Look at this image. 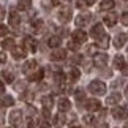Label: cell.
I'll return each instance as SVG.
<instances>
[{"instance_id": "cell-34", "label": "cell", "mask_w": 128, "mask_h": 128, "mask_svg": "<svg viewBox=\"0 0 128 128\" xmlns=\"http://www.w3.org/2000/svg\"><path fill=\"white\" fill-rule=\"evenodd\" d=\"M84 122L87 125H95V119H93V116H84Z\"/></svg>"}, {"instance_id": "cell-26", "label": "cell", "mask_w": 128, "mask_h": 128, "mask_svg": "<svg viewBox=\"0 0 128 128\" xmlns=\"http://www.w3.org/2000/svg\"><path fill=\"white\" fill-rule=\"evenodd\" d=\"M125 65H126V63H125V58L122 57V56H116V57H114V66H116V68L122 70Z\"/></svg>"}, {"instance_id": "cell-18", "label": "cell", "mask_w": 128, "mask_h": 128, "mask_svg": "<svg viewBox=\"0 0 128 128\" xmlns=\"http://www.w3.org/2000/svg\"><path fill=\"white\" fill-rule=\"evenodd\" d=\"M13 104H14V98L11 95H2V98H0V106L8 108V106H13Z\"/></svg>"}, {"instance_id": "cell-10", "label": "cell", "mask_w": 128, "mask_h": 128, "mask_svg": "<svg viewBox=\"0 0 128 128\" xmlns=\"http://www.w3.org/2000/svg\"><path fill=\"white\" fill-rule=\"evenodd\" d=\"M51 58L56 60V62L65 60V58H66V51H65V49H54L52 54H51Z\"/></svg>"}, {"instance_id": "cell-51", "label": "cell", "mask_w": 128, "mask_h": 128, "mask_svg": "<svg viewBox=\"0 0 128 128\" xmlns=\"http://www.w3.org/2000/svg\"><path fill=\"white\" fill-rule=\"evenodd\" d=\"M124 128H128V122H126V124H125V126H124Z\"/></svg>"}, {"instance_id": "cell-14", "label": "cell", "mask_w": 128, "mask_h": 128, "mask_svg": "<svg viewBox=\"0 0 128 128\" xmlns=\"http://www.w3.org/2000/svg\"><path fill=\"white\" fill-rule=\"evenodd\" d=\"M88 19H90V13H81L79 16L74 19V22H76L78 27H82V26H86L88 22Z\"/></svg>"}, {"instance_id": "cell-27", "label": "cell", "mask_w": 128, "mask_h": 128, "mask_svg": "<svg viewBox=\"0 0 128 128\" xmlns=\"http://www.w3.org/2000/svg\"><path fill=\"white\" fill-rule=\"evenodd\" d=\"M41 103H43L44 109H51L52 104H54V100H52V96H43L41 98Z\"/></svg>"}, {"instance_id": "cell-35", "label": "cell", "mask_w": 128, "mask_h": 128, "mask_svg": "<svg viewBox=\"0 0 128 128\" xmlns=\"http://www.w3.org/2000/svg\"><path fill=\"white\" fill-rule=\"evenodd\" d=\"M8 33V27L3 26V24H0V36H5Z\"/></svg>"}, {"instance_id": "cell-50", "label": "cell", "mask_w": 128, "mask_h": 128, "mask_svg": "<svg viewBox=\"0 0 128 128\" xmlns=\"http://www.w3.org/2000/svg\"><path fill=\"white\" fill-rule=\"evenodd\" d=\"M125 93H126V95H128V86H126V88H125Z\"/></svg>"}, {"instance_id": "cell-40", "label": "cell", "mask_w": 128, "mask_h": 128, "mask_svg": "<svg viewBox=\"0 0 128 128\" xmlns=\"http://www.w3.org/2000/svg\"><path fill=\"white\" fill-rule=\"evenodd\" d=\"M78 46H79V44H78V43H74V41H73V43H68V48H70V49H73V51H76V49H78Z\"/></svg>"}, {"instance_id": "cell-8", "label": "cell", "mask_w": 128, "mask_h": 128, "mask_svg": "<svg viewBox=\"0 0 128 128\" xmlns=\"http://www.w3.org/2000/svg\"><path fill=\"white\" fill-rule=\"evenodd\" d=\"M57 108H58V111H60V112H66V111L71 109V103H70L68 98H58Z\"/></svg>"}, {"instance_id": "cell-39", "label": "cell", "mask_w": 128, "mask_h": 128, "mask_svg": "<svg viewBox=\"0 0 128 128\" xmlns=\"http://www.w3.org/2000/svg\"><path fill=\"white\" fill-rule=\"evenodd\" d=\"M76 6L78 8H82V6H87V5H86L84 0H76Z\"/></svg>"}, {"instance_id": "cell-13", "label": "cell", "mask_w": 128, "mask_h": 128, "mask_svg": "<svg viewBox=\"0 0 128 128\" xmlns=\"http://www.w3.org/2000/svg\"><path fill=\"white\" fill-rule=\"evenodd\" d=\"M109 41H111L109 35L103 33V35L96 40V46H98V48H101V49H106V48H109Z\"/></svg>"}, {"instance_id": "cell-28", "label": "cell", "mask_w": 128, "mask_h": 128, "mask_svg": "<svg viewBox=\"0 0 128 128\" xmlns=\"http://www.w3.org/2000/svg\"><path fill=\"white\" fill-rule=\"evenodd\" d=\"M48 44L51 48H58V44H60V36H51L48 40Z\"/></svg>"}, {"instance_id": "cell-11", "label": "cell", "mask_w": 128, "mask_h": 128, "mask_svg": "<svg viewBox=\"0 0 128 128\" xmlns=\"http://www.w3.org/2000/svg\"><path fill=\"white\" fill-rule=\"evenodd\" d=\"M24 48H26V51L35 52L36 51V41L33 40L32 36H26L24 38Z\"/></svg>"}, {"instance_id": "cell-48", "label": "cell", "mask_w": 128, "mask_h": 128, "mask_svg": "<svg viewBox=\"0 0 128 128\" xmlns=\"http://www.w3.org/2000/svg\"><path fill=\"white\" fill-rule=\"evenodd\" d=\"M40 128H51V125H48V124H41Z\"/></svg>"}, {"instance_id": "cell-46", "label": "cell", "mask_w": 128, "mask_h": 128, "mask_svg": "<svg viewBox=\"0 0 128 128\" xmlns=\"http://www.w3.org/2000/svg\"><path fill=\"white\" fill-rule=\"evenodd\" d=\"M84 2H86V5H87V6H90V5H93V3L96 2V0H84Z\"/></svg>"}, {"instance_id": "cell-1", "label": "cell", "mask_w": 128, "mask_h": 128, "mask_svg": "<svg viewBox=\"0 0 128 128\" xmlns=\"http://www.w3.org/2000/svg\"><path fill=\"white\" fill-rule=\"evenodd\" d=\"M88 92L96 95V96H101L106 93V84L103 81H92L88 84Z\"/></svg>"}, {"instance_id": "cell-7", "label": "cell", "mask_w": 128, "mask_h": 128, "mask_svg": "<svg viewBox=\"0 0 128 128\" xmlns=\"http://www.w3.org/2000/svg\"><path fill=\"white\" fill-rule=\"evenodd\" d=\"M73 41L78 44H82L87 41V33L84 30H74L73 32Z\"/></svg>"}, {"instance_id": "cell-42", "label": "cell", "mask_w": 128, "mask_h": 128, "mask_svg": "<svg viewBox=\"0 0 128 128\" xmlns=\"http://www.w3.org/2000/svg\"><path fill=\"white\" fill-rule=\"evenodd\" d=\"M95 51H96V46H88V49H87V52L90 54V56H92V54H95Z\"/></svg>"}, {"instance_id": "cell-37", "label": "cell", "mask_w": 128, "mask_h": 128, "mask_svg": "<svg viewBox=\"0 0 128 128\" xmlns=\"http://www.w3.org/2000/svg\"><path fill=\"white\" fill-rule=\"evenodd\" d=\"M120 21H122V24H124V26H128V13H124V14H122Z\"/></svg>"}, {"instance_id": "cell-45", "label": "cell", "mask_w": 128, "mask_h": 128, "mask_svg": "<svg viewBox=\"0 0 128 128\" xmlns=\"http://www.w3.org/2000/svg\"><path fill=\"white\" fill-rule=\"evenodd\" d=\"M5 93V86H3V82H0V96H2Z\"/></svg>"}, {"instance_id": "cell-4", "label": "cell", "mask_w": 128, "mask_h": 128, "mask_svg": "<svg viewBox=\"0 0 128 128\" xmlns=\"http://www.w3.org/2000/svg\"><path fill=\"white\" fill-rule=\"evenodd\" d=\"M21 122H22V112L19 109L11 111V114H10V124H11L13 126H19Z\"/></svg>"}, {"instance_id": "cell-19", "label": "cell", "mask_w": 128, "mask_h": 128, "mask_svg": "<svg viewBox=\"0 0 128 128\" xmlns=\"http://www.w3.org/2000/svg\"><path fill=\"white\" fill-rule=\"evenodd\" d=\"M8 21H10V24H11L13 27H18V26H19V22H21V18H19V14H18L16 11H14V10H11Z\"/></svg>"}, {"instance_id": "cell-21", "label": "cell", "mask_w": 128, "mask_h": 128, "mask_svg": "<svg viewBox=\"0 0 128 128\" xmlns=\"http://www.w3.org/2000/svg\"><path fill=\"white\" fill-rule=\"evenodd\" d=\"M117 21H119L117 14H106V16H104V24H106V26H109V27L116 26Z\"/></svg>"}, {"instance_id": "cell-31", "label": "cell", "mask_w": 128, "mask_h": 128, "mask_svg": "<svg viewBox=\"0 0 128 128\" xmlns=\"http://www.w3.org/2000/svg\"><path fill=\"white\" fill-rule=\"evenodd\" d=\"M2 48L3 49H13L14 48V40L13 38H6V40L2 43Z\"/></svg>"}, {"instance_id": "cell-47", "label": "cell", "mask_w": 128, "mask_h": 128, "mask_svg": "<svg viewBox=\"0 0 128 128\" xmlns=\"http://www.w3.org/2000/svg\"><path fill=\"white\" fill-rule=\"evenodd\" d=\"M96 128H109V126H108V124H100L96 125Z\"/></svg>"}, {"instance_id": "cell-17", "label": "cell", "mask_w": 128, "mask_h": 128, "mask_svg": "<svg viewBox=\"0 0 128 128\" xmlns=\"http://www.w3.org/2000/svg\"><path fill=\"white\" fill-rule=\"evenodd\" d=\"M65 124H66V117H65V114H63V112H60V114H57L56 117H54V126L62 128Z\"/></svg>"}, {"instance_id": "cell-2", "label": "cell", "mask_w": 128, "mask_h": 128, "mask_svg": "<svg viewBox=\"0 0 128 128\" xmlns=\"http://www.w3.org/2000/svg\"><path fill=\"white\" fill-rule=\"evenodd\" d=\"M112 117L117 120H122V119H126L128 117V104L126 106H117L112 109Z\"/></svg>"}, {"instance_id": "cell-32", "label": "cell", "mask_w": 128, "mask_h": 128, "mask_svg": "<svg viewBox=\"0 0 128 128\" xmlns=\"http://www.w3.org/2000/svg\"><path fill=\"white\" fill-rule=\"evenodd\" d=\"M74 96H76L78 103H81V101L86 98V93H84V90H82V88H78V90H76V93H74Z\"/></svg>"}, {"instance_id": "cell-44", "label": "cell", "mask_w": 128, "mask_h": 128, "mask_svg": "<svg viewBox=\"0 0 128 128\" xmlns=\"http://www.w3.org/2000/svg\"><path fill=\"white\" fill-rule=\"evenodd\" d=\"M3 18H5V8L0 5V19H3Z\"/></svg>"}, {"instance_id": "cell-6", "label": "cell", "mask_w": 128, "mask_h": 128, "mask_svg": "<svg viewBox=\"0 0 128 128\" xmlns=\"http://www.w3.org/2000/svg\"><path fill=\"white\" fill-rule=\"evenodd\" d=\"M86 108H87V111L95 112V111H100L101 103L98 101L96 98H90V100H87V101H86Z\"/></svg>"}, {"instance_id": "cell-33", "label": "cell", "mask_w": 128, "mask_h": 128, "mask_svg": "<svg viewBox=\"0 0 128 128\" xmlns=\"http://www.w3.org/2000/svg\"><path fill=\"white\" fill-rule=\"evenodd\" d=\"M27 128H36V119H35V117H28Z\"/></svg>"}, {"instance_id": "cell-23", "label": "cell", "mask_w": 128, "mask_h": 128, "mask_svg": "<svg viewBox=\"0 0 128 128\" xmlns=\"http://www.w3.org/2000/svg\"><path fill=\"white\" fill-rule=\"evenodd\" d=\"M79 78H81V71L78 70V68H71L70 73H68V79H70L71 82H76Z\"/></svg>"}, {"instance_id": "cell-25", "label": "cell", "mask_w": 128, "mask_h": 128, "mask_svg": "<svg viewBox=\"0 0 128 128\" xmlns=\"http://www.w3.org/2000/svg\"><path fill=\"white\" fill-rule=\"evenodd\" d=\"M30 26H32V28H33L35 32H41V28H43V21H41L40 18H35V19H32Z\"/></svg>"}, {"instance_id": "cell-30", "label": "cell", "mask_w": 128, "mask_h": 128, "mask_svg": "<svg viewBox=\"0 0 128 128\" xmlns=\"http://www.w3.org/2000/svg\"><path fill=\"white\" fill-rule=\"evenodd\" d=\"M2 78H3L5 82H13L14 81V74H13L11 71H3L2 73Z\"/></svg>"}, {"instance_id": "cell-49", "label": "cell", "mask_w": 128, "mask_h": 128, "mask_svg": "<svg viewBox=\"0 0 128 128\" xmlns=\"http://www.w3.org/2000/svg\"><path fill=\"white\" fill-rule=\"evenodd\" d=\"M70 128H84V126H79V125H73V126H70Z\"/></svg>"}, {"instance_id": "cell-9", "label": "cell", "mask_w": 128, "mask_h": 128, "mask_svg": "<svg viewBox=\"0 0 128 128\" xmlns=\"http://www.w3.org/2000/svg\"><path fill=\"white\" fill-rule=\"evenodd\" d=\"M11 51H13V57L16 58V60H21V58H24L27 56V51H26L24 46H14Z\"/></svg>"}, {"instance_id": "cell-36", "label": "cell", "mask_w": 128, "mask_h": 128, "mask_svg": "<svg viewBox=\"0 0 128 128\" xmlns=\"http://www.w3.org/2000/svg\"><path fill=\"white\" fill-rule=\"evenodd\" d=\"M14 88H16L18 92H22L24 88H26V84H24V82H18V84L14 86Z\"/></svg>"}, {"instance_id": "cell-22", "label": "cell", "mask_w": 128, "mask_h": 128, "mask_svg": "<svg viewBox=\"0 0 128 128\" xmlns=\"http://www.w3.org/2000/svg\"><path fill=\"white\" fill-rule=\"evenodd\" d=\"M43 76H44V71L41 70V68H38V70H35L32 74H28V79L30 81H41Z\"/></svg>"}, {"instance_id": "cell-5", "label": "cell", "mask_w": 128, "mask_h": 128, "mask_svg": "<svg viewBox=\"0 0 128 128\" xmlns=\"http://www.w3.org/2000/svg\"><path fill=\"white\" fill-rule=\"evenodd\" d=\"M35 70H38L36 60H27L26 63H24V66H22V71L26 73V74H32Z\"/></svg>"}, {"instance_id": "cell-16", "label": "cell", "mask_w": 128, "mask_h": 128, "mask_svg": "<svg viewBox=\"0 0 128 128\" xmlns=\"http://www.w3.org/2000/svg\"><path fill=\"white\" fill-rule=\"evenodd\" d=\"M120 100H122V95H120V93H117V92H114V93H111V95L108 96L106 103L109 106H114V104H117V103H120Z\"/></svg>"}, {"instance_id": "cell-15", "label": "cell", "mask_w": 128, "mask_h": 128, "mask_svg": "<svg viewBox=\"0 0 128 128\" xmlns=\"http://www.w3.org/2000/svg\"><path fill=\"white\" fill-rule=\"evenodd\" d=\"M103 33H104V32H103V26H101V24H95V26L92 27V30H90V36L95 38V40H98Z\"/></svg>"}, {"instance_id": "cell-20", "label": "cell", "mask_w": 128, "mask_h": 128, "mask_svg": "<svg viewBox=\"0 0 128 128\" xmlns=\"http://www.w3.org/2000/svg\"><path fill=\"white\" fill-rule=\"evenodd\" d=\"M126 38H128V35H125V33H119V35L114 38V46L116 48H122L126 43Z\"/></svg>"}, {"instance_id": "cell-43", "label": "cell", "mask_w": 128, "mask_h": 128, "mask_svg": "<svg viewBox=\"0 0 128 128\" xmlns=\"http://www.w3.org/2000/svg\"><path fill=\"white\" fill-rule=\"evenodd\" d=\"M63 3V0H52V5L54 6H58V5H62Z\"/></svg>"}, {"instance_id": "cell-12", "label": "cell", "mask_w": 128, "mask_h": 128, "mask_svg": "<svg viewBox=\"0 0 128 128\" xmlns=\"http://www.w3.org/2000/svg\"><path fill=\"white\" fill-rule=\"evenodd\" d=\"M93 62H95L96 66L104 68V66L108 65V56H106V54H95V58H93Z\"/></svg>"}, {"instance_id": "cell-38", "label": "cell", "mask_w": 128, "mask_h": 128, "mask_svg": "<svg viewBox=\"0 0 128 128\" xmlns=\"http://www.w3.org/2000/svg\"><path fill=\"white\" fill-rule=\"evenodd\" d=\"M3 122H5V111L0 109V126L3 125Z\"/></svg>"}, {"instance_id": "cell-29", "label": "cell", "mask_w": 128, "mask_h": 128, "mask_svg": "<svg viewBox=\"0 0 128 128\" xmlns=\"http://www.w3.org/2000/svg\"><path fill=\"white\" fill-rule=\"evenodd\" d=\"M30 5H32L30 0H19V2H18V8L19 10H28Z\"/></svg>"}, {"instance_id": "cell-3", "label": "cell", "mask_w": 128, "mask_h": 128, "mask_svg": "<svg viewBox=\"0 0 128 128\" xmlns=\"http://www.w3.org/2000/svg\"><path fill=\"white\" fill-rule=\"evenodd\" d=\"M57 18H58L60 22H68L71 19V8L70 6H62L60 10H58Z\"/></svg>"}, {"instance_id": "cell-24", "label": "cell", "mask_w": 128, "mask_h": 128, "mask_svg": "<svg viewBox=\"0 0 128 128\" xmlns=\"http://www.w3.org/2000/svg\"><path fill=\"white\" fill-rule=\"evenodd\" d=\"M114 6H116L114 0H103L101 5H100V10L101 11H108V10H112Z\"/></svg>"}, {"instance_id": "cell-41", "label": "cell", "mask_w": 128, "mask_h": 128, "mask_svg": "<svg viewBox=\"0 0 128 128\" xmlns=\"http://www.w3.org/2000/svg\"><path fill=\"white\" fill-rule=\"evenodd\" d=\"M5 62H6V56H5V52H0V65Z\"/></svg>"}]
</instances>
